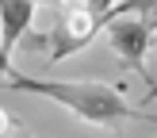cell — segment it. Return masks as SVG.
Masks as SVG:
<instances>
[{
    "instance_id": "cell-1",
    "label": "cell",
    "mask_w": 157,
    "mask_h": 138,
    "mask_svg": "<svg viewBox=\"0 0 157 138\" xmlns=\"http://www.w3.org/2000/svg\"><path fill=\"white\" fill-rule=\"evenodd\" d=\"M8 92H27V96H42L61 104L69 115H77L88 127H123L130 119H146L157 123L153 115L138 111L123 100L119 84H104V81H50V77H23V73H8L4 81Z\"/></svg>"
},
{
    "instance_id": "cell-2",
    "label": "cell",
    "mask_w": 157,
    "mask_h": 138,
    "mask_svg": "<svg viewBox=\"0 0 157 138\" xmlns=\"http://www.w3.org/2000/svg\"><path fill=\"white\" fill-rule=\"evenodd\" d=\"M104 27H107L104 15L84 8L81 0H69L65 8H58V23L50 31V61H65L73 54H81Z\"/></svg>"
},
{
    "instance_id": "cell-3",
    "label": "cell",
    "mask_w": 157,
    "mask_h": 138,
    "mask_svg": "<svg viewBox=\"0 0 157 138\" xmlns=\"http://www.w3.org/2000/svg\"><path fill=\"white\" fill-rule=\"evenodd\" d=\"M104 31H107V42L119 54L123 65L134 69V73H146V54H150L153 35H157V15L153 12H127V15H115Z\"/></svg>"
},
{
    "instance_id": "cell-4",
    "label": "cell",
    "mask_w": 157,
    "mask_h": 138,
    "mask_svg": "<svg viewBox=\"0 0 157 138\" xmlns=\"http://www.w3.org/2000/svg\"><path fill=\"white\" fill-rule=\"evenodd\" d=\"M38 0H4L0 4V31H4V46L15 50L23 42V35L31 31V19H35Z\"/></svg>"
},
{
    "instance_id": "cell-5",
    "label": "cell",
    "mask_w": 157,
    "mask_h": 138,
    "mask_svg": "<svg viewBox=\"0 0 157 138\" xmlns=\"http://www.w3.org/2000/svg\"><path fill=\"white\" fill-rule=\"evenodd\" d=\"M8 73H15V69H12V50L4 46V31H0V81H4Z\"/></svg>"
},
{
    "instance_id": "cell-6",
    "label": "cell",
    "mask_w": 157,
    "mask_h": 138,
    "mask_svg": "<svg viewBox=\"0 0 157 138\" xmlns=\"http://www.w3.org/2000/svg\"><path fill=\"white\" fill-rule=\"evenodd\" d=\"M12 127H15V123H12V115H8L4 107H0V134H8V130H12Z\"/></svg>"
},
{
    "instance_id": "cell-7",
    "label": "cell",
    "mask_w": 157,
    "mask_h": 138,
    "mask_svg": "<svg viewBox=\"0 0 157 138\" xmlns=\"http://www.w3.org/2000/svg\"><path fill=\"white\" fill-rule=\"evenodd\" d=\"M153 100H157V81L150 84V88H146V104H153Z\"/></svg>"
},
{
    "instance_id": "cell-8",
    "label": "cell",
    "mask_w": 157,
    "mask_h": 138,
    "mask_svg": "<svg viewBox=\"0 0 157 138\" xmlns=\"http://www.w3.org/2000/svg\"><path fill=\"white\" fill-rule=\"evenodd\" d=\"M38 4H50V8H65L69 0H38Z\"/></svg>"
},
{
    "instance_id": "cell-9",
    "label": "cell",
    "mask_w": 157,
    "mask_h": 138,
    "mask_svg": "<svg viewBox=\"0 0 157 138\" xmlns=\"http://www.w3.org/2000/svg\"><path fill=\"white\" fill-rule=\"evenodd\" d=\"M0 4H4V0H0Z\"/></svg>"
}]
</instances>
